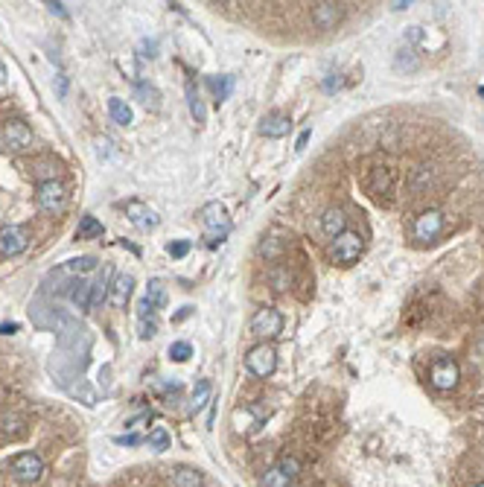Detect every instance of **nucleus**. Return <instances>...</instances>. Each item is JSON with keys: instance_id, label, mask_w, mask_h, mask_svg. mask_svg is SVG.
<instances>
[{"instance_id": "obj_1", "label": "nucleus", "mask_w": 484, "mask_h": 487, "mask_svg": "<svg viewBox=\"0 0 484 487\" xmlns=\"http://www.w3.org/2000/svg\"><path fill=\"white\" fill-rule=\"evenodd\" d=\"M394 169L388 166V164H379V161H374V164H368L365 169H362V176H359V181H362V187H365V193H371L374 199H388L391 196V190H394Z\"/></svg>"}, {"instance_id": "obj_2", "label": "nucleus", "mask_w": 484, "mask_h": 487, "mask_svg": "<svg viewBox=\"0 0 484 487\" xmlns=\"http://www.w3.org/2000/svg\"><path fill=\"white\" fill-rule=\"evenodd\" d=\"M362 248H365V239H362V234H359V231H345V234H338V236L333 239L330 254H333V260H335L338 265H350V263L359 260Z\"/></svg>"}, {"instance_id": "obj_3", "label": "nucleus", "mask_w": 484, "mask_h": 487, "mask_svg": "<svg viewBox=\"0 0 484 487\" xmlns=\"http://www.w3.org/2000/svg\"><path fill=\"white\" fill-rule=\"evenodd\" d=\"M9 473H12V479H18L23 484H35L44 476V461L38 452H18L9 461Z\"/></svg>"}, {"instance_id": "obj_4", "label": "nucleus", "mask_w": 484, "mask_h": 487, "mask_svg": "<svg viewBox=\"0 0 484 487\" xmlns=\"http://www.w3.org/2000/svg\"><path fill=\"white\" fill-rule=\"evenodd\" d=\"M246 368L257 379L272 377L275 368H277V353H275V348L272 345H257V348H251L248 356H246Z\"/></svg>"}, {"instance_id": "obj_5", "label": "nucleus", "mask_w": 484, "mask_h": 487, "mask_svg": "<svg viewBox=\"0 0 484 487\" xmlns=\"http://www.w3.org/2000/svg\"><path fill=\"white\" fill-rule=\"evenodd\" d=\"M35 202L44 213H62L64 205H67V193H64V184L59 178L53 181H41L38 190H35Z\"/></svg>"}, {"instance_id": "obj_6", "label": "nucleus", "mask_w": 484, "mask_h": 487, "mask_svg": "<svg viewBox=\"0 0 484 487\" xmlns=\"http://www.w3.org/2000/svg\"><path fill=\"white\" fill-rule=\"evenodd\" d=\"M93 269H96V260H93V257L67 260V263L59 265V269H53L50 275H47L44 289H50L53 283H62V280H76V277H82V275H88V272H93Z\"/></svg>"}, {"instance_id": "obj_7", "label": "nucleus", "mask_w": 484, "mask_h": 487, "mask_svg": "<svg viewBox=\"0 0 484 487\" xmlns=\"http://www.w3.org/2000/svg\"><path fill=\"white\" fill-rule=\"evenodd\" d=\"M202 228L213 242L222 239L231 231V219H228V213H225V207L219 202H210V205L202 207Z\"/></svg>"}, {"instance_id": "obj_8", "label": "nucleus", "mask_w": 484, "mask_h": 487, "mask_svg": "<svg viewBox=\"0 0 484 487\" xmlns=\"http://www.w3.org/2000/svg\"><path fill=\"white\" fill-rule=\"evenodd\" d=\"M251 333L260 336V338H275L283 333V315L272 306H263L254 312V319H251Z\"/></svg>"}, {"instance_id": "obj_9", "label": "nucleus", "mask_w": 484, "mask_h": 487, "mask_svg": "<svg viewBox=\"0 0 484 487\" xmlns=\"http://www.w3.org/2000/svg\"><path fill=\"white\" fill-rule=\"evenodd\" d=\"M461 379V371H458V365L452 359H434L432 362V371H429V382L438 388V391H452Z\"/></svg>"}, {"instance_id": "obj_10", "label": "nucleus", "mask_w": 484, "mask_h": 487, "mask_svg": "<svg viewBox=\"0 0 484 487\" xmlns=\"http://www.w3.org/2000/svg\"><path fill=\"white\" fill-rule=\"evenodd\" d=\"M30 246V234L21 225H6L0 231V257H18Z\"/></svg>"}, {"instance_id": "obj_11", "label": "nucleus", "mask_w": 484, "mask_h": 487, "mask_svg": "<svg viewBox=\"0 0 484 487\" xmlns=\"http://www.w3.org/2000/svg\"><path fill=\"white\" fill-rule=\"evenodd\" d=\"M415 239L420 242H432V239H438L441 231H444V216L441 210H423L417 219H415Z\"/></svg>"}, {"instance_id": "obj_12", "label": "nucleus", "mask_w": 484, "mask_h": 487, "mask_svg": "<svg viewBox=\"0 0 484 487\" xmlns=\"http://www.w3.org/2000/svg\"><path fill=\"white\" fill-rule=\"evenodd\" d=\"M4 140L12 152H23L33 146V129L23 123V120H6L4 126Z\"/></svg>"}, {"instance_id": "obj_13", "label": "nucleus", "mask_w": 484, "mask_h": 487, "mask_svg": "<svg viewBox=\"0 0 484 487\" xmlns=\"http://www.w3.org/2000/svg\"><path fill=\"white\" fill-rule=\"evenodd\" d=\"M126 216H129V222L137 228V231H152V228H158V213L152 210V207H146L143 202H129L126 205Z\"/></svg>"}, {"instance_id": "obj_14", "label": "nucleus", "mask_w": 484, "mask_h": 487, "mask_svg": "<svg viewBox=\"0 0 484 487\" xmlns=\"http://www.w3.org/2000/svg\"><path fill=\"white\" fill-rule=\"evenodd\" d=\"M132 292H134V277L132 275H114L111 280V289H108V304L114 309H123L132 298Z\"/></svg>"}, {"instance_id": "obj_15", "label": "nucleus", "mask_w": 484, "mask_h": 487, "mask_svg": "<svg viewBox=\"0 0 484 487\" xmlns=\"http://www.w3.org/2000/svg\"><path fill=\"white\" fill-rule=\"evenodd\" d=\"M289 126H292V120H289L286 114L272 111V114H265V117H263V123H260V134H263V137L277 140V137H283V134L289 132Z\"/></svg>"}, {"instance_id": "obj_16", "label": "nucleus", "mask_w": 484, "mask_h": 487, "mask_svg": "<svg viewBox=\"0 0 484 487\" xmlns=\"http://www.w3.org/2000/svg\"><path fill=\"white\" fill-rule=\"evenodd\" d=\"M338 21H342V6L338 4H316V9H312V23L318 30H333Z\"/></svg>"}, {"instance_id": "obj_17", "label": "nucleus", "mask_w": 484, "mask_h": 487, "mask_svg": "<svg viewBox=\"0 0 484 487\" xmlns=\"http://www.w3.org/2000/svg\"><path fill=\"white\" fill-rule=\"evenodd\" d=\"M321 231L327 236H333V239L338 234H345L347 231V216H345V210L342 207H327L324 216H321Z\"/></svg>"}, {"instance_id": "obj_18", "label": "nucleus", "mask_w": 484, "mask_h": 487, "mask_svg": "<svg viewBox=\"0 0 484 487\" xmlns=\"http://www.w3.org/2000/svg\"><path fill=\"white\" fill-rule=\"evenodd\" d=\"M111 280H114L111 269H108V265H103V272L96 275V280L91 283V309L103 306V301H108V289H111Z\"/></svg>"}, {"instance_id": "obj_19", "label": "nucleus", "mask_w": 484, "mask_h": 487, "mask_svg": "<svg viewBox=\"0 0 484 487\" xmlns=\"http://www.w3.org/2000/svg\"><path fill=\"white\" fill-rule=\"evenodd\" d=\"M67 295L74 301L79 309H91V283L85 277H76L67 283Z\"/></svg>"}, {"instance_id": "obj_20", "label": "nucleus", "mask_w": 484, "mask_h": 487, "mask_svg": "<svg viewBox=\"0 0 484 487\" xmlns=\"http://www.w3.org/2000/svg\"><path fill=\"white\" fill-rule=\"evenodd\" d=\"M108 114H111V120L117 126H132V120H134L129 103L120 100V96H111V100H108Z\"/></svg>"}, {"instance_id": "obj_21", "label": "nucleus", "mask_w": 484, "mask_h": 487, "mask_svg": "<svg viewBox=\"0 0 484 487\" xmlns=\"http://www.w3.org/2000/svg\"><path fill=\"white\" fill-rule=\"evenodd\" d=\"M234 426H236V432H254L260 426V415H254L248 406L246 408H236L234 411Z\"/></svg>"}, {"instance_id": "obj_22", "label": "nucleus", "mask_w": 484, "mask_h": 487, "mask_svg": "<svg viewBox=\"0 0 484 487\" xmlns=\"http://www.w3.org/2000/svg\"><path fill=\"white\" fill-rule=\"evenodd\" d=\"M96 236H103V222L96 216H82L76 228V239H96Z\"/></svg>"}, {"instance_id": "obj_23", "label": "nucleus", "mask_w": 484, "mask_h": 487, "mask_svg": "<svg viewBox=\"0 0 484 487\" xmlns=\"http://www.w3.org/2000/svg\"><path fill=\"white\" fill-rule=\"evenodd\" d=\"M184 91H187V105H190V114H192V120L196 123H204V105H202V96H199V91H196V85L192 82H187L184 85Z\"/></svg>"}, {"instance_id": "obj_24", "label": "nucleus", "mask_w": 484, "mask_h": 487, "mask_svg": "<svg viewBox=\"0 0 484 487\" xmlns=\"http://www.w3.org/2000/svg\"><path fill=\"white\" fill-rule=\"evenodd\" d=\"M207 85H210L216 100L225 103L231 96V91H234V76H207Z\"/></svg>"}, {"instance_id": "obj_25", "label": "nucleus", "mask_w": 484, "mask_h": 487, "mask_svg": "<svg viewBox=\"0 0 484 487\" xmlns=\"http://www.w3.org/2000/svg\"><path fill=\"white\" fill-rule=\"evenodd\" d=\"M173 487H202V473L190 467H178L173 473Z\"/></svg>"}, {"instance_id": "obj_26", "label": "nucleus", "mask_w": 484, "mask_h": 487, "mask_svg": "<svg viewBox=\"0 0 484 487\" xmlns=\"http://www.w3.org/2000/svg\"><path fill=\"white\" fill-rule=\"evenodd\" d=\"M143 298H146L155 309H161L163 304H166V286H163V280H149V286H146V295H143Z\"/></svg>"}, {"instance_id": "obj_27", "label": "nucleus", "mask_w": 484, "mask_h": 487, "mask_svg": "<svg viewBox=\"0 0 484 487\" xmlns=\"http://www.w3.org/2000/svg\"><path fill=\"white\" fill-rule=\"evenodd\" d=\"M263 484H265V487H292V479H289L280 467H272V470H265Z\"/></svg>"}, {"instance_id": "obj_28", "label": "nucleus", "mask_w": 484, "mask_h": 487, "mask_svg": "<svg viewBox=\"0 0 484 487\" xmlns=\"http://www.w3.org/2000/svg\"><path fill=\"white\" fill-rule=\"evenodd\" d=\"M207 400H210V382H207V379H202V382L196 385V391H192V411L204 408V406H207Z\"/></svg>"}, {"instance_id": "obj_29", "label": "nucleus", "mask_w": 484, "mask_h": 487, "mask_svg": "<svg viewBox=\"0 0 484 487\" xmlns=\"http://www.w3.org/2000/svg\"><path fill=\"white\" fill-rule=\"evenodd\" d=\"M137 96L143 100V105H146V108H158V105H161V103H158V91H155L152 85L137 82Z\"/></svg>"}, {"instance_id": "obj_30", "label": "nucleus", "mask_w": 484, "mask_h": 487, "mask_svg": "<svg viewBox=\"0 0 484 487\" xmlns=\"http://www.w3.org/2000/svg\"><path fill=\"white\" fill-rule=\"evenodd\" d=\"M277 467H280V470H283L289 479L295 481V479H298V473H301V461H298L295 455H283V458L277 461Z\"/></svg>"}, {"instance_id": "obj_31", "label": "nucleus", "mask_w": 484, "mask_h": 487, "mask_svg": "<svg viewBox=\"0 0 484 487\" xmlns=\"http://www.w3.org/2000/svg\"><path fill=\"white\" fill-rule=\"evenodd\" d=\"M149 447L152 449H158V452H163V449H169V435H166V429H152L149 432Z\"/></svg>"}, {"instance_id": "obj_32", "label": "nucleus", "mask_w": 484, "mask_h": 487, "mask_svg": "<svg viewBox=\"0 0 484 487\" xmlns=\"http://www.w3.org/2000/svg\"><path fill=\"white\" fill-rule=\"evenodd\" d=\"M192 356V348L187 342H175V345H169V359H175V362H187Z\"/></svg>"}, {"instance_id": "obj_33", "label": "nucleus", "mask_w": 484, "mask_h": 487, "mask_svg": "<svg viewBox=\"0 0 484 487\" xmlns=\"http://www.w3.org/2000/svg\"><path fill=\"white\" fill-rule=\"evenodd\" d=\"M137 330L140 338H152L158 333V319H137Z\"/></svg>"}, {"instance_id": "obj_34", "label": "nucleus", "mask_w": 484, "mask_h": 487, "mask_svg": "<svg viewBox=\"0 0 484 487\" xmlns=\"http://www.w3.org/2000/svg\"><path fill=\"white\" fill-rule=\"evenodd\" d=\"M166 251H169V257H184L187 251H190V242L187 239H178V242H169V246H166Z\"/></svg>"}, {"instance_id": "obj_35", "label": "nucleus", "mask_w": 484, "mask_h": 487, "mask_svg": "<svg viewBox=\"0 0 484 487\" xmlns=\"http://www.w3.org/2000/svg\"><path fill=\"white\" fill-rule=\"evenodd\" d=\"M280 251H283V242H280V239L263 242V254H265V257H280Z\"/></svg>"}, {"instance_id": "obj_36", "label": "nucleus", "mask_w": 484, "mask_h": 487, "mask_svg": "<svg viewBox=\"0 0 484 487\" xmlns=\"http://www.w3.org/2000/svg\"><path fill=\"white\" fill-rule=\"evenodd\" d=\"M405 53H408V50H400L394 64H397L400 70H403V67H405V70H417V59H411V56H405Z\"/></svg>"}, {"instance_id": "obj_37", "label": "nucleus", "mask_w": 484, "mask_h": 487, "mask_svg": "<svg viewBox=\"0 0 484 487\" xmlns=\"http://www.w3.org/2000/svg\"><path fill=\"white\" fill-rule=\"evenodd\" d=\"M272 280H275V289H289V283H292V277H289V272H286V269L272 272Z\"/></svg>"}, {"instance_id": "obj_38", "label": "nucleus", "mask_w": 484, "mask_h": 487, "mask_svg": "<svg viewBox=\"0 0 484 487\" xmlns=\"http://www.w3.org/2000/svg\"><path fill=\"white\" fill-rule=\"evenodd\" d=\"M117 444H123V447H134V444H140V437L137 435H120V437H114Z\"/></svg>"}, {"instance_id": "obj_39", "label": "nucleus", "mask_w": 484, "mask_h": 487, "mask_svg": "<svg viewBox=\"0 0 484 487\" xmlns=\"http://www.w3.org/2000/svg\"><path fill=\"white\" fill-rule=\"evenodd\" d=\"M6 85H9V76H6V67H4V62H0V93L6 91Z\"/></svg>"}, {"instance_id": "obj_40", "label": "nucleus", "mask_w": 484, "mask_h": 487, "mask_svg": "<svg viewBox=\"0 0 484 487\" xmlns=\"http://www.w3.org/2000/svg\"><path fill=\"white\" fill-rule=\"evenodd\" d=\"M47 6H50V12H53V15H62V18L67 15V12H64V4H47Z\"/></svg>"}, {"instance_id": "obj_41", "label": "nucleus", "mask_w": 484, "mask_h": 487, "mask_svg": "<svg viewBox=\"0 0 484 487\" xmlns=\"http://www.w3.org/2000/svg\"><path fill=\"white\" fill-rule=\"evenodd\" d=\"M306 140H309V132H304V134L298 137V143H295V149H298V152H301V149H304V146H306Z\"/></svg>"}, {"instance_id": "obj_42", "label": "nucleus", "mask_w": 484, "mask_h": 487, "mask_svg": "<svg viewBox=\"0 0 484 487\" xmlns=\"http://www.w3.org/2000/svg\"><path fill=\"white\" fill-rule=\"evenodd\" d=\"M478 93H481V96H484V88H478Z\"/></svg>"}, {"instance_id": "obj_43", "label": "nucleus", "mask_w": 484, "mask_h": 487, "mask_svg": "<svg viewBox=\"0 0 484 487\" xmlns=\"http://www.w3.org/2000/svg\"><path fill=\"white\" fill-rule=\"evenodd\" d=\"M476 487H484V481H481V484H476Z\"/></svg>"}]
</instances>
